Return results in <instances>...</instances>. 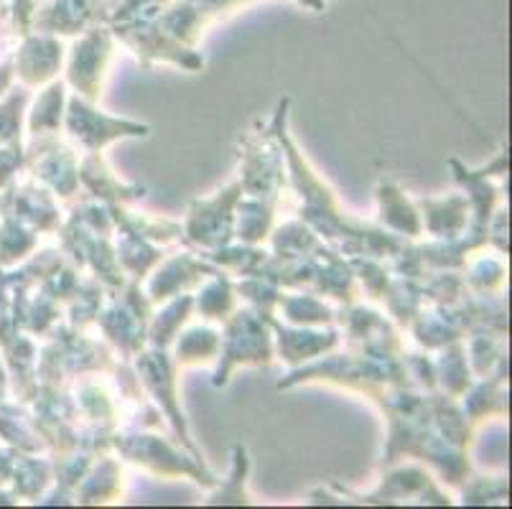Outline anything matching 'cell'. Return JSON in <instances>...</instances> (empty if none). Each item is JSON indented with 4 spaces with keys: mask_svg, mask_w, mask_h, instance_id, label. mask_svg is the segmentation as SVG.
I'll use <instances>...</instances> for the list:
<instances>
[{
    "mask_svg": "<svg viewBox=\"0 0 512 509\" xmlns=\"http://www.w3.org/2000/svg\"><path fill=\"white\" fill-rule=\"evenodd\" d=\"M18 107H21V100H16V97H11V100L0 105V140L13 138V130L18 128Z\"/></svg>",
    "mask_w": 512,
    "mask_h": 509,
    "instance_id": "cell-1",
    "label": "cell"
},
{
    "mask_svg": "<svg viewBox=\"0 0 512 509\" xmlns=\"http://www.w3.org/2000/svg\"><path fill=\"white\" fill-rule=\"evenodd\" d=\"M16 166V148H0V186H6Z\"/></svg>",
    "mask_w": 512,
    "mask_h": 509,
    "instance_id": "cell-2",
    "label": "cell"
}]
</instances>
